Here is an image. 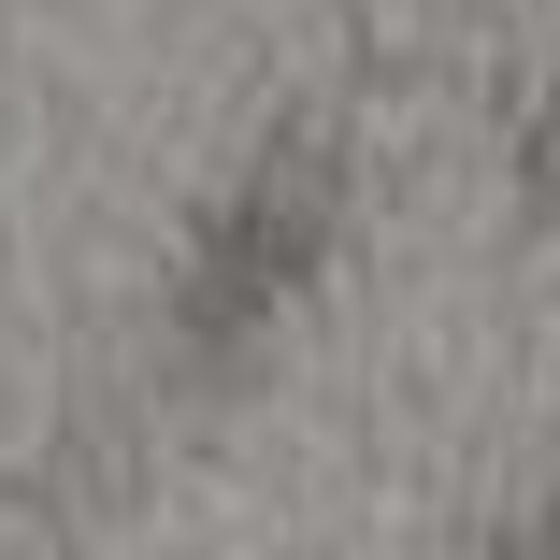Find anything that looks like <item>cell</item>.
<instances>
[{"label":"cell","mask_w":560,"mask_h":560,"mask_svg":"<svg viewBox=\"0 0 560 560\" xmlns=\"http://www.w3.org/2000/svg\"><path fill=\"white\" fill-rule=\"evenodd\" d=\"M302 245H316V201H245L231 231H215V259H201V330H231V316H259L288 273H302Z\"/></svg>","instance_id":"cell-1"}]
</instances>
